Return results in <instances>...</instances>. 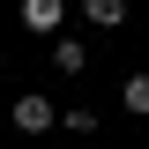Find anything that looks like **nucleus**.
Returning <instances> with one entry per match:
<instances>
[{"mask_svg":"<svg viewBox=\"0 0 149 149\" xmlns=\"http://www.w3.org/2000/svg\"><path fill=\"white\" fill-rule=\"evenodd\" d=\"M8 127H15V134H45V127H60V104H52L45 90H30V97L8 104Z\"/></svg>","mask_w":149,"mask_h":149,"instance_id":"1","label":"nucleus"},{"mask_svg":"<svg viewBox=\"0 0 149 149\" xmlns=\"http://www.w3.org/2000/svg\"><path fill=\"white\" fill-rule=\"evenodd\" d=\"M74 8H82V22H90V30H127V15H134V0H74Z\"/></svg>","mask_w":149,"mask_h":149,"instance_id":"2","label":"nucleus"},{"mask_svg":"<svg viewBox=\"0 0 149 149\" xmlns=\"http://www.w3.org/2000/svg\"><path fill=\"white\" fill-rule=\"evenodd\" d=\"M22 30L60 37V30H67V0H22Z\"/></svg>","mask_w":149,"mask_h":149,"instance_id":"3","label":"nucleus"},{"mask_svg":"<svg viewBox=\"0 0 149 149\" xmlns=\"http://www.w3.org/2000/svg\"><path fill=\"white\" fill-rule=\"evenodd\" d=\"M52 67H60V74H82V67H90V45L60 30V37H52Z\"/></svg>","mask_w":149,"mask_h":149,"instance_id":"4","label":"nucleus"},{"mask_svg":"<svg viewBox=\"0 0 149 149\" xmlns=\"http://www.w3.org/2000/svg\"><path fill=\"white\" fill-rule=\"evenodd\" d=\"M119 104H127L134 119H149V67H134L127 82H119Z\"/></svg>","mask_w":149,"mask_h":149,"instance_id":"5","label":"nucleus"}]
</instances>
